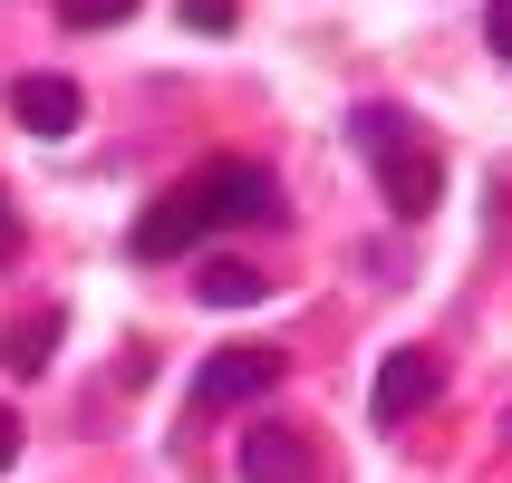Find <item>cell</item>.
<instances>
[{
	"mask_svg": "<svg viewBox=\"0 0 512 483\" xmlns=\"http://www.w3.org/2000/svg\"><path fill=\"white\" fill-rule=\"evenodd\" d=\"M358 145H368L377 194H387L397 223H426L435 203H445V155L416 136V116H406V107H358Z\"/></svg>",
	"mask_w": 512,
	"mask_h": 483,
	"instance_id": "cell-1",
	"label": "cell"
},
{
	"mask_svg": "<svg viewBox=\"0 0 512 483\" xmlns=\"http://www.w3.org/2000/svg\"><path fill=\"white\" fill-rule=\"evenodd\" d=\"M232 20H242V0H184V29H203V39H223Z\"/></svg>",
	"mask_w": 512,
	"mask_h": 483,
	"instance_id": "cell-10",
	"label": "cell"
},
{
	"mask_svg": "<svg viewBox=\"0 0 512 483\" xmlns=\"http://www.w3.org/2000/svg\"><path fill=\"white\" fill-rule=\"evenodd\" d=\"M136 20V0H58V29H116Z\"/></svg>",
	"mask_w": 512,
	"mask_h": 483,
	"instance_id": "cell-9",
	"label": "cell"
},
{
	"mask_svg": "<svg viewBox=\"0 0 512 483\" xmlns=\"http://www.w3.org/2000/svg\"><path fill=\"white\" fill-rule=\"evenodd\" d=\"M174 203H184V223H194V232H223V223H281V174L252 165V155H213V165H194L184 184H174Z\"/></svg>",
	"mask_w": 512,
	"mask_h": 483,
	"instance_id": "cell-2",
	"label": "cell"
},
{
	"mask_svg": "<svg viewBox=\"0 0 512 483\" xmlns=\"http://www.w3.org/2000/svg\"><path fill=\"white\" fill-rule=\"evenodd\" d=\"M10 116H20L29 136H68V126L87 116V97H78V78H49V68H39V78L10 87Z\"/></svg>",
	"mask_w": 512,
	"mask_h": 483,
	"instance_id": "cell-5",
	"label": "cell"
},
{
	"mask_svg": "<svg viewBox=\"0 0 512 483\" xmlns=\"http://www.w3.org/2000/svg\"><path fill=\"white\" fill-rule=\"evenodd\" d=\"M435 397H445V368H435L426 348H387V368L368 387V426H416Z\"/></svg>",
	"mask_w": 512,
	"mask_h": 483,
	"instance_id": "cell-3",
	"label": "cell"
},
{
	"mask_svg": "<svg viewBox=\"0 0 512 483\" xmlns=\"http://www.w3.org/2000/svg\"><path fill=\"white\" fill-rule=\"evenodd\" d=\"M194 290L213 310H261V300H271V271H252V261H203Z\"/></svg>",
	"mask_w": 512,
	"mask_h": 483,
	"instance_id": "cell-7",
	"label": "cell"
},
{
	"mask_svg": "<svg viewBox=\"0 0 512 483\" xmlns=\"http://www.w3.org/2000/svg\"><path fill=\"white\" fill-rule=\"evenodd\" d=\"M503 435H512V416H503Z\"/></svg>",
	"mask_w": 512,
	"mask_h": 483,
	"instance_id": "cell-14",
	"label": "cell"
},
{
	"mask_svg": "<svg viewBox=\"0 0 512 483\" xmlns=\"http://www.w3.org/2000/svg\"><path fill=\"white\" fill-rule=\"evenodd\" d=\"M49 348H58V310H29V319H10L0 358H10V377H39V368H49Z\"/></svg>",
	"mask_w": 512,
	"mask_h": 483,
	"instance_id": "cell-8",
	"label": "cell"
},
{
	"mask_svg": "<svg viewBox=\"0 0 512 483\" xmlns=\"http://www.w3.org/2000/svg\"><path fill=\"white\" fill-rule=\"evenodd\" d=\"M281 348H261V339H242V348H213L203 358V377H194V406H252V397H271L281 387Z\"/></svg>",
	"mask_w": 512,
	"mask_h": 483,
	"instance_id": "cell-4",
	"label": "cell"
},
{
	"mask_svg": "<svg viewBox=\"0 0 512 483\" xmlns=\"http://www.w3.org/2000/svg\"><path fill=\"white\" fill-rule=\"evenodd\" d=\"M10 464H20V416L0 406V474H10Z\"/></svg>",
	"mask_w": 512,
	"mask_h": 483,
	"instance_id": "cell-12",
	"label": "cell"
},
{
	"mask_svg": "<svg viewBox=\"0 0 512 483\" xmlns=\"http://www.w3.org/2000/svg\"><path fill=\"white\" fill-rule=\"evenodd\" d=\"M310 474H319V455L290 426H252L242 435V483H310Z\"/></svg>",
	"mask_w": 512,
	"mask_h": 483,
	"instance_id": "cell-6",
	"label": "cell"
},
{
	"mask_svg": "<svg viewBox=\"0 0 512 483\" xmlns=\"http://www.w3.org/2000/svg\"><path fill=\"white\" fill-rule=\"evenodd\" d=\"M484 39H493V58H512V0H493V10H484Z\"/></svg>",
	"mask_w": 512,
	"mask_h": 483,
	"instance_id": "cell-11",
	"label": "cell"
},
{
	"mask_svg": "<svg viewBox=\"0 0 512 483\" xmlns=\"http://www.w3.org/2000/svg\"><path fill=\"white\" fill-rule=\"evenodd\" d=\"M20 252V213H10V194H0V261Z\"/></svg>",
	"mask_w": 512,
	"mask_h": 483,
	"instance_id": "cell-13",
	"label": "cell"
}]
</instances>
